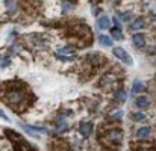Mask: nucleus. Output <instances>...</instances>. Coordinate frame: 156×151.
I'll list each match as a JSON object with an SVG mask.
<instances>
[{
    "label": "nucleus",
    "mask_w": 156,
    "mask_h": 151,
    "mask_svg": "<svg viewBox=\"0 0 156 151\" xmlns=\"http://www.w3.org/2000/svg\"><path fill=\"white\" fill-rule=\"evenodd\" d=\"M138 151H155L153 148H149V147H146V148H140Z\"/></svg>",
    "instance_id": "26"
},
{
    "label": "nucleus",
    "mask_w": 156,
    "mask_h": 151,
    "mask_svg": "<svg viewBox=\"0 0 156 151\" xmlns=\"http://www.w3.org/2000/svg\"><path fill=\"white\" fill-rule=\"evenodd\" d=\"M126 98H127V94L123 89H118V91L114 92V100L117 103H123V101H126Z\"/></svg>",
    "instance_id": "12"
},
{
    "label": "nucleus",
    "mask_w": 156,
    "mask_h": 151,
    "mask_svg": "<svg viewBox=\"0 0 156 151\" xmlns=\"http://www.w3.org/2000/svg\"><path fill=\"white\" fill-rule=\"evenodd\" d=\"M112 53H114V56H115L117 59H120V60L124 62L126 65H132V63H133L132 56L124 50L123 47H114V49H112Z\"/></svg>",
    "instance_id": "3"
},
{
    "label": "nucleus",
    "mask_w": 156,
    "mask_h": 151,
    "mask_svg": "<svg viewBox=\"0 0 156 151\" xmlns=\"http://www.w3.org/2000/svg\"><path fill=\"white\" fill-rule=\"evenodd\" d=\"M24 130H32V132H40V133H47V129H44V127H35V125H21Z\"/></svg>",
    "instance_id": "17"
},
{
    "label": "nucleus",
    "mask_w": 156,
    "mask_h": 151,
    "mask_svg": "<svg viewBox=\"0 0 156 151\" xmlns=\"http://www.w3.org/2000/svg\"><path fill=\"white\" fill-rule=\"evenodd\" d=\"M144 27V20L143 18H136V20H133V23L130 24V29L132 30H140V29H143Z\"/></svg>",
    "instance_id": "15"
},
{
    "label": "nucleus",
    "mask_w": 156,
    "mask_h": 151,
    "mask_svg": "<svg viewBox=\"0 0 156 151\" xmlns=\"http://www.w3.org/2000/svg\"><path fill=\"white\" fill-rule=\"evenodd\" d=\"M144 91V85L141 83V82H133V85H132V94L133 95H136V94H140V92H143Z\"/></svg>",
    "instance_id": "16"
},
{
    "label": "nucleus",
    "mask_w": 156,
    "mask_h": 151,
    "mask_svg": "<svg viewBox=\"0 0 156 151\" xmlns=\"http://www.w3.org/2000/svg\"><path fill=\"white\" fill-rule=\"evenodd\" d=\"M99 43L103 47H112V38L109 35H99Z\"/></svg>",
    "instance_id": "13"
},
{
    "label": "nucleus",
    "mask_w": 156,
    "mask_h": 151,
    "mask_svg": "<svg viewBox=\"0 0 156 151\" xmlns=\"http://www.w3.org/2000/svg\"><path fill=\"white\" fill-rule=\"evenodd\" d=\"M111 35L114 36V39H118V41H121V39H123V32H121V29H120V27H114Z\"/></svg>",
    "instance_id": "20"
},
{
    "label": "nucleus",
    "mask_w": 156,
    "mask_h": 151,
    "mask_svg": "<svg viewBox=\"0 0 156 151\" xmlns=\"http://www.w3.org/2000/svg\"><path fill=\"white\" fill-rule=\"evenodd\" d=\"M56 130H58L59 133H64V132H67V130H68L67 121H65L62 116H59V118L56 119Z\"/></svg>",
    "instance_id": "11"
},
{
    "label": "nucleus",
    "mask_w": 156,
    "mask_h": 151,
    "mask_svg": "<svg viewBox=\"0 0 156 151\" xmlns=\"http://www.w3.org/2000/svg\"><path fill=\"white\" fill-rule=\"evenodd\" d=\"M0 115H2V118H3L5 121H9V118H8V115H6V113H5L3 110H2V113H0Z\"/></svg>",
    "instance_id": "25"
},
{
    "label": "nucleus",
    "mask_w": 156,
    "mask_h": 151,
    "mask_svg": "<svg viewBox=\"0 0 156 151\" xmlns=\"http://www.w3.org/2000/svg\"><path fill=\"white\" fill-rule=\"evenodd\" d=\"M77 130H79V133L83 138H90L93 135V132H94V125H93L91 121H82V122H79Z\"/></svg>",
    "instance_id": "5"
},
{
    "label": "nucleus",
    "mask_w": 156,
    "mask_h": 151,
    "mask_svg": "<svg viewBox=\"0 0 156 151\" xmlns=\"http://www.w3.org/2000/svg\"><path fill=\"white\" fill-rule=\"evenodd\" d=\"M61 5H62V12H64V14H67V12H70V11H71L73 3H70V2H62Z\"/></svg>",
    "instance_id": "22"
},
{
    "label": "nucleus",
    "mask_w": 156,
    "mask_h": 151,
    "mask_svg": "<svg viewBox=\"0 0 156 151\" xmlns=\"http://www.w3.org/2000/svg\"><path fill=\"white\" fill-rule=\"evenodd\" d=\"M100 142L103 144V147L109 148L111 151H115L120 148V144L123 141V130L118 127H112L105 130L103 135H100Z\"/></svg>",
    "instance_id": "1"
},
{
    "label": "nucleus",
    "mask_w": 156,
    "mask_h": 151,
    "mask_svg": "<svg viewBox=\"0 0 156 151\" xmlns=\"http://www.w3.org/2000/svg\"><path fill=\"white\" fill-rule=\"evenodd\" d=\"M26 100V94L20 89V88H9L5 94H3V101L9 106H12L14 109L20 107Z\"/></svg>",
    "instance_id": "2"
},
{
    "label": "nucleus",
    "mask_w": 156,
    "mask_h": 151,
    "mask_svg": "<svg viewBox=\"0 0 156 151\" xmlns=\"http://www.w3.org/2000/svg\"><path fill=\"white\" fill-rule=\"evenodd\" d=\"M97 27H99V29H102V30L109 29V27H111V18H109L108 15H102V17H99V18H97Z\"/></svg>",
    "instance_id": "9"
},
{
    "label": "nucleus",
    "mask_w": 156,
    "mask_h": 151,
    "mask_svg": "<svg viewBox=\"0 0 156 151\" xmlns=\"http://www.w3.org/2000/svg\"><path fill=\"white\" fill-rule=\"evenodd\" d=\"M55 57L59 59V60H62V62H70V60H74L76 59V56H65V54H59L58 51L55 53Z\"/></svg>",
    "instance_id": "18"
},
{
    "label": "nucleus",
    "mask_w": 156,
    "mask_h": 151,
    "mask_svg": "<svg viewBox=\"0 0 156 151\" xmlns=\"http://www.w3.org/2000/svg\"><path fill=\"white\" fill-rule=\"evenodd\" d=\"M123 115H124V113H123L121 109H115V110H112V112L106 116V119H108V121H120V119L123 118Z\"/></svg>",
    "instance_id": "10"
},
{
    "label": "nucleus",
    "mask_w": 156,
    "mask_h": 151,
    "mask_svg": "<svg viewBox=\"0 0 156 151\" xmlns=\"http://www.w3.org/2000/svg\"><path fill=\"white\" fill-rule=\"evenodd\" d=\"M130 118H132L133 121H136V122H141V121H146L147 116H146V113L136 110V112H132V113H130Z\"/></svg>",
    "instance_id": "14"
},
{
    "label": "nucleus",
    "mask_w": 156,
    "mask_h": 151,
    "mask_svg": "<svg viewBox=\"0 0 156 151\" xmlns=\"http://www.w3.org/2000/svg\"><path fill=\"white\" fill-rule=\"evenodd\" d=\"M120 17H121V20H123L124 23H127V21H130V20H132V15H130V14H126V12L120 14Z\"/></svg>",
    "instance_id": "23"
},
{
    "label": "nucleus",
    "mask_w": 156,
    "mask_h": 151,
    "mask_svg": "<svg viewBox=\"0 0 156 151\" xmlns=\"http://www.w3.org/2000/svg\"><path fill=\"white\" fill-rule=\"evenodd\" d=\"M132 43L136 49H144L146 47V35L136 32L135 35H132Z\"/></svg>",
    "instance_id": "6"
},
{
    "label": "nucleus",
    "mask_w": 156,
    "mask_h": 151,
    "mask_svg": "<svg viewBox=\"0 0 156 151\" xmlns=\"http://www.w3.org/2000/svg\"><path fill=\"white\" fill-rule=\"evenodd\" d=\"M135 106L141 110H146V109L150 107V98L146 97V95H140V97L135 98Z\"/></svg>",
    "instance_id": "7"
},
{
    "label": "nucleus",
    "mask_w": 156,
    "mask_h": 151,
    "mask_svg": "<svg viewBox=\"0 0 156 151\" xmlns=\"http://www.w3.org/2000/svg\"><path fill=\"white\" fill-rule=\"evenodd\" d=\"M11 63V60H9V57L8 56H5V57H2V68H5V67H8Z\"/></svg>",
    "instance_id": "24"
},
{
    "label": "nucleus",
    "mask_w": 156,
    "mask_h": 151,
    "mask_svg": "<svg viewBox=\"0 0 156 151\" xmlns=\"http://www.w3.org/2000/svg\"><path fill=\"white\" fill-rule=\"evenodd\" d=\"M55 145H56V147H59V150H58V148H53V151H71L70 150V147H68L65 142H62V141L55 142Z\"/></svg>",
    "instance_id": "19"
},
{
    "label": "nucleus",
    "mask_w": 156,
    "mask_h": 151,
    "mask_svg": "<svg viewBox=\"0 0 156 151\" xmlns=\"http://www.w3.org/2000/svg\"><path fill=\"white\" fill-rule=\"evenodd\" d=\"M99 85L103 86V88H112V86H115V85H117V77H115V74H114V73H106V74H103V76L100 77V80H99Z\"/></svg>",
    "instance_id": "4"
},
{
    "label": "nucleus",
    "mask_w": 156,
    "mask_h": 151,
    "mask_svg": "<svg viewBox=\"0 0 156 151\" xmlns=\"http://www.w3.org/2000/svg\"><path fill=\"white\" fill-rule=\"evenodd\" d=\"M150 133H152V129H150V127H147V125L138 127V129L135 130V136H136L138 139H146V138H149V136H150Z\"/></svg>",
    "instance_id": "8"
},
{
    "label": "nucleus",
    "mask_w": 156,
    "mask_h": 151,
    "mask_svg": "<svg viewBox=\"0 0 156 151\" xmlns=\"http://www.w3.org/2000/svg\"><path fill=\"white\" fill-rule=\"evenodd\" d=\"M59 54H65V56H74V50L71 47H64V49H59L58 50Z\"/></svg>",
    "instance_id": "21"
}]
</instances>
